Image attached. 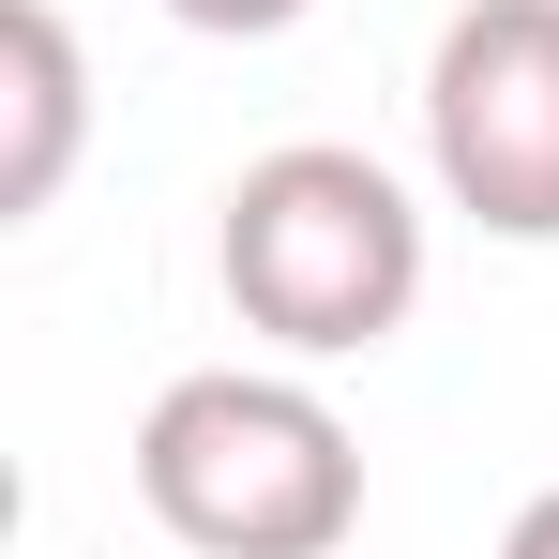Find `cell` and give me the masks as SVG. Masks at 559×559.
<instances>
[{
	"instance_id": "cell-5",
	"label": "cell",
	"mask_w": 559,
	"mask_h": 559,
	"mask_svg": "<svg viewBox=\"0 0 559 559\" xmlns=\"http://www.w3.org/2000/svg\"><path fill=\"white\" fill-rule=\"evenodd\" d=\"M182 31H212V46H273V31H302L318 0H167Z\"/></svg>"
},
{
	"instance_id": "cell-6",
	"label": "cell",
	"mask_w": 559,
	"mask_h": 559,
	"mask_svg": "<svg viewBox=\"0 0 559 559\" xmlns=\"http://www.w3.org/2000/svg\"><path fill=\"white\" fill-rule=\"evenodd\" d=\"M499 559H559V484L530 499V514H514V530H499Z\"/></svg>"
},
{
	"instance_id": "cell-3",
	"label": "cell",
	"mask_w": 559,
	"mask_h": 559,
	"mask_svg": "<svg viewBox=\"0 0 559 559\" xmlns=\"http://www.w3.org/2000/svg\"><path fill=\"white\" fill-rule=\"evenodd\" d=\"M424 167L484 242H559V0H454L439 15Z\"/></svg>"
},
{
	"instance_id": "cell-1",
	"label": "cell",
	"mask_w": 559,
	"mask_h": 559,
	"mask_svg": "<svg viewBox=\"0 0 559 559\" xmlns=\"http://www.w3.org/2000/svg\"><path fill=\"white\" fill-rule=\"evenodd\" d=\"M212 287L287 364H364L424 302V197L348 136H287L212 212Z\"/></svg>"
},
{
	"instance_id": "cell-2",
	"label": "cell",
	"mask_w": 559,
	"mask_h": 559,
	"mask_svg": "<svg viewBox=\"0 0 559 559\" xmlns=\"http://www.w3.org/2000/svg\"><path fill=\"white\" fill-rule=\"evenodd\" d=\"M136 514L182 559H333L364 530V439L287 364H197L136 424Z\"/></svg>"
},
{
	"instance_id": "cell-4",
	"label": "cell",
	"mask_w": 559,
	"mask_h": 559,
	"mask_svg": "<svg viewBox=\"0 0 559 559\" xmlns=\"http://www.w3.org/2000/svg\"><path fill=\"white\" fill-rule=\"evenodd\" d=\"M0 106H15V136H0V227H31L76 182V136H92V61H76L61 0H0Z\"/></svg>"
}]
</instances>
